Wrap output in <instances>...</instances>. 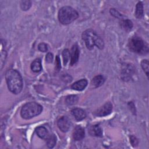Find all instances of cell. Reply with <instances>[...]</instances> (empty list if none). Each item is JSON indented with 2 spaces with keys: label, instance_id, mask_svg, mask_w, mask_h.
Returning a JSON list of instances; mask_svg holds the SVG:
<instances>
[{
  "label": "cell",
  "instance_id": "cell-1",
  "mask_svg": "<svg viewBox=\"0 0 149 149\" xmlns=\"http://www.w3.org/2000/svg\"><path fill=\"white\" fill-rule=\"evenodd\" d=\"M5 79L9 90L13 94H18L23 88V81L20 74L16 70L9 69L5 73Z\"/></svg>",
  "mask_w": 149,
  "mask_h": 149
},
{
  "label": "cell",
  "instance_id": "cell-2",
  "mask_svg": "<svg viewBox=\"0 0 149 149\" xmlns=\"http://www.w3.org/2000/svg\"><path fill=\"white\" fill-rule=\"evenodd\" d=\"M81 37L87 49L91 50L94 48V45L100 49H103L104 47V41L94 30L91 29L85 30L83 33Z\"/></svg>",
  "mask_w": 149,
  "mask_h": 149
},
{
  "label": "cell",
  "instance_id": "cell-3",
  "mask_svg": "<svg viewBox=\"0 0 149 149\" xmlns=\"http://www.w3.org/2000/svg\"><path fill=\"white\" fill-rule=\"evenodd\" d=\"M79 16L77 12L73 8L65 6L61 8L58 12V19L62 24H69Z\"/></svg>",
  "mask_w": 149,
  "mask_h": 149
},
{
  "label": "cell",
  "instance_id": "cell-4",
  "mask_svg": "<svg viewBox=\"0 0 149 149\" xmlns=\"http://www.w3.org/2000/svg\"><path fill=\"white\" fill-rule=\"evenodd\" d=\"M128 47L130 51L139 54H146L148 52V44L141 38L136 36L129 39Z\"/></svg>",
  "mask_w": 149,
  "mask_h": 149
},
{
  "label": "cell",
  "instance_id": "cell-5",
  "mask_svg": "<svg viewBox=\"0 0 149 149\" xmlns=\"http://www.w3.org/2000/svg\"><path fill=\"white\" fill-rule=\"evenodd\" d=\"M42 111V107L38 103L30 102L26 103L22 108L20 115L23 119H29L38 115Z\"/></svg>",
  "mask_w": 149,
  "mask_h": 149
},
{
  "label": "cell",
  "instance_id": "cell-6",
  "mask_svg": "<svg viewBox=\"0 0 149 149\" xmlns=\"http://www.w3.org/2000/svg\"><path fill=\"white\" fill-rule=\"evenodd\" d=\"M112 110V105L110 102H106L104 105L98 108L94 113L97 116H105L110 114Z\"/></svg>",
  "mask_w": 149,
  "mask_h": 149
},
{
  "label": "cell",
  "instance_id": "cell-7",
  "mask_svg": "<svg viewBox=\"0 0 149 149\" xmlns=\"http://www.w3.org/2000/svg\"><path fill=\"white\" fill-rule=\"evenodd\" d=\"M57 125L62 132H67L72 126V122L68 117L63 116L58 119Z\"/></svg>",
  "mask_w": 149,
  "mask_h": 149
},
{
  "label": "cell",
  "instance_id": "cell-8",
  "mask_svg": "<svg viewBox=\"0 0 149 149\" xmlns=\"http://www.w3.org/2000/svg\"><path fill=\"white\" fill-rule=\"evenodd\" d=\"M79 54H80V51H79V47L76 44H75L72 46L70 52V65L71 66H73L76 63H77L79 59Z\"/></svg>",
  "mask_w": 149,
  "mask_h": 149
},
{
  "label": "cell",
  "instance_id": "cell-9",
  "mask_svg": "<svg viewBox=\"0 0 149 149\" xmlns=\"http://www.w3.org/2000/svg\"><path fill=\"white\" fill-rule=\"evenodd\" d=\"M85 136V132L84 129L80 126H77L74 129L73 132V138L76 141L82 140Z\"/></svg>",
  "mask_w": 149,
  "mask_h": 149
},
{
  "label": "cell",
  "instance_id": "cell-10",
  "mask_svg": "<svg viewBox=\"0 0 149 149\" xmlns=\"http://www.w3.org/2000/svg\"><path fill=\"white\" fill-rule=\"evenodd\" d=\"M71 113L74 116L76 120L80 121L86 116V112L81 108H74L71 111Z\"/></svg>",
  "mask_w": 149,
  "mask_h": 149
},
{
  "label": "cell",
  "instance_id": "cell-11",
  "mask_svg": "<svg viewBox=\"0 0 149 149\" xmlns=\"http://www.w3.org/2000/svg\"><path fill=\"white\" fill-rule=\"evenodd\" d=\"M87 85V80L85 79H83L72 84V85L71 86V88L77 91H81V90H83L86 87Z\"/></svg>",
  "mask_w": 149,
  "mask_h": 149
},
{
  "label": "cell",
  "instance_id": "cell-12",
  "mask_svg": "<svg viewBox=\"0 0 149 149\" xmlns=\"http://www.w3.org/2000/svg\"><path fill=\"white\" fill-rule=\"evenodd\" d=\"M89 134L92 136L102 137V130L98 125H95L91 126L88 130Z\"/></svg>",
  "mask_w": 149,
  "mask_h": 149
},
{
  "label": "cell",
  "instance_id": "cell-13",
  "mask_svg": "<svg viewBox=\"0 0 149 149\" xmlns=\"http://www.w3.org/2000/svg\"><path fill=\"white\" fill-rule=\"evenodd\" d=\"M105 81V79L103 76L102 75H97L95 76L91 80V86H93L94 88L102 86Z\"/></svg>",
  "mask_w": 149,
  "mask_h": 149
},
{
  "label": "cell",
  "instance_id": "cell-14",
  "mask_svg": "<svg viewBox=\"0 0 149 149\" xmlns=\"http://www.w3.org/2000/svg\"><path fill=\"white\" fill-rule=\"evenodd\" d=\"M119 24L121 28L126 31H130L133 26L132 22L129 19H121Z\"/></svg>",
  "mask_w": 149,
  "mask_h": 149
},
{
  "label": "cell",
  "instance_id": "cell-15",
  "mask_svg": "<svg viewBox=\"0 0 149 149\" xmlns=\"http://www.w3.org/2000/svg\"><path fill=\"white\" fill-rule=\"evenodd\" d=\"M36 132L39 137L44 140H45L49 135L47 129L44 126H39L37 127Z\"/></svg>",
  "mask_w": 149,
  "mask_h": 149
},
{
  "label": "cell",
  "instance_id": "cell-16",
  "mask_svg": "<svg viewBox=\"0 0 149 149\" xmlns=\"http://www.w3.org/2000/svg\"><path fill=\"white\" fill-rule=\"evenodd\" d=\"M31 69L34 72H39L42 69L41 60L39 58L36 59L31 64Z\"/></svg>",
  "mask_w": 149,
  "mask_h": 149
},
{
  "label": "cell",
  "instance_id": "cell-17",
  "mask_svg": "<svg viewBox=\"0 0 149 149\" xmlns=\"http://www.w3.org/2000/svg\"><path fill=\"white\" fill-rule=\"evenodd\" d=\"M144 10H143V5L141 2H139L136 6V10L134 15L137 19H141L143 16Z\"/></svg>",
  "mask_w": 149,
  "mask_h": 149
},
{
  "label": "cell",
  "instance_id": "cell-18",
  "mask_svg": "<svg viewBox=\"0 0 149 149\" xmlns=\"http://www.w3.org/2000/svg\"><path fill=\"white\" fill-rule=\"evenodd\" d=\"M47 146L49 148H53L56 143V137L55 134H49L48 137L45 139Z\"/></svg>",
  "mask_w": 149,
  "mask_h": 149
},
{
  "label": "cell",
  "instance_id": "cell-19",
  "mask_svg": "<svg viewBox=\"0 0 149 149\" xmlns=\"http://www.w3.org/2000/svg\"><path fill=\"white\" fill-rule=\"evenodd\" d=\"M78 101V97L75 95H70L66 97L65 99L66 103L69 105H74L77 103Z\"/></svg>",
  "mask_w": 149,
  "mask_h": 149
},
{
  "label": "cell",
  "instance_id": "cell-20",
  "mask_svg": "<svg viewBox=\"0 0 149 149\" xmlns=\"http://www.w3.org/2000/svg\"><path fill=\"white\" fill-rule=\"evenodd\" d=\"M141 66L142 69H143L144 72H145L146 74L148 77V69H149V63L148 60L147 59H143L141 62Z\"/></svg>",
  "mask_w": 149,
  "mask_h": 149
},
{
  "label": "cell",
  "instance_id": "cell-21",
  "mask_svg": "<svg viewBox=\"0 0 149 149\" xmlns=\"http://www.w3.org/2000/svg\"><path fill=\"white\" fill-rule=\"evenodd\" d=\"M31 6V2L30 1H22L20 3V8L23 10H29Z\"/></svg>",
  "mask_w": 149,
  "mask_h": 149
},
{
  "label": "cell",
  "instance_id": "cell-22",
  "mask_svg": "<svg viewBox=\"0 0 149 149\" xmlns=\"http://www.w3.org/2000/svg\"><path fill=\"white\" fill-rule=\"evenodd\" d=\"M62 57L63 59V64L65 66H66L70 58V52L68 49H65L63 51Z\"/></svg>",
  "mask_w": 149,
  "mask_h": 149
},
{
  "label": "cell",
  "instance_id": "cell-23",
  "mask_svg": "<svg viewBox=\"0 0 149 149\" xmlns=\"http://www.w3.org/2000/svg\"><path fill=\"white\" fill-rule=\"evenodd\" d=\"M6 52L5 50H3V49L2 48L1 49V69L2 68L3 63L5 61L6 58Z\"/></svg>",
  "mask_w": 149,
  "mask_h": 149
},
{
  "label": "cell",
  "instance_id": "cell-24",
  "mask_svg": "<svg viewBox=\"0 0 149 149\" xmlns=\"http://www.w3.org/2000/svg\"><path fill=\"white\" fill-rule=\"evenodd\" d=\"M38 49L41 52H47L48 49V45L44 42H41L39 44L38 46Z\"/></svg>",
  "mask_w": 149,
  "mask_h": 149
},
{
  "label": "cell",
  "instance_id": "cell-25",
  "mask_svg": "<svg viewBox=\"0 0 149 149\" xmlns=\"http://www.w3.org/2000/svg\"><path fill=\"white\" fill-rule=\"evenodd\" d=\"M109 12H110L111 14L115 17H117V18H119V19H120L122 17V15L115 9H113V8L111 9Z\"/></svg>",
  "mask_w": 149,
  "mask_h": 149
},
{
  "label": "cell",
  "instance_id": "cell-26",
  "mask_svg": "<svg viewBox=\"0 0 149 149\" xmlns=\"http://www.w3.org/2000/svg\"><path fill=\"white\" fill-rule=\"evenodd\" d=\"M61 68V61H60V58L58 55L56 56V59H55V70L58 72Z\"/></svg>",
  "mask_w": 149,
  "mask_h": 149
},
{
  "label": "cell",
  "instance_id": "cell-27",
  "mask_svg": "<svg viewBox=\"0 0 149 149\" xmlns=\"http://www.w3.org/2000/svg\"><path fill=\"white\" fill-rule=\"evenodd\" d=\"M130 141L133 147H136L137 146L138 144H139V141L137 139V138L133 136H131L130 137Z\"/></svg>",
  "mask_w": 149,
  "mask_h": 149
},
{
  "label": "cell",
  "instance_id": "cell-28",
  "mask_svg": "<svg viewBox=\"0 0 149 149\" xmlns=\"http://www.w3.org/2000/svg\"><path fill=\"white\" fill-rule=\"evenodd\" d=\"M45 60L47 63H51L53 60V54H51V52H48L46 55L45 57Z\"/></svg>",
  "mask_w": 149,
  "mask_h": 149
}]
</instances>
